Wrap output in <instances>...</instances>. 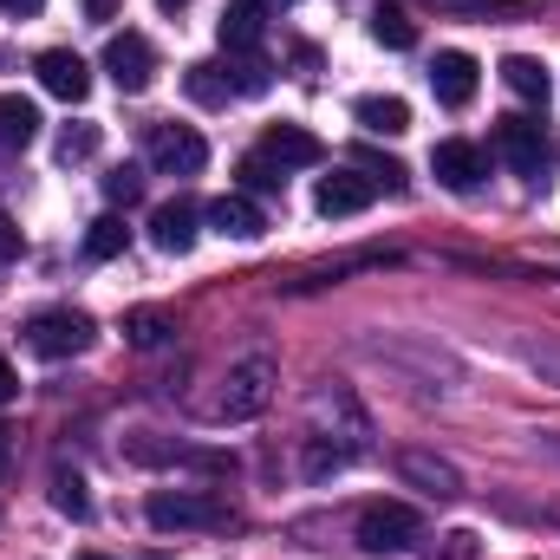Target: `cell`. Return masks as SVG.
<instances>
[{
    "label": "cell",
    "mask_w": 560,
    "mask_h": 560,
    "mask_svg": "<svg viewBox=\"0 0 560 560\" xmlns=\"http://www.w3.org/2000/svg\"><path fill=\"white\" fill-rule=\"evenodd\" d=\"M261 156H268L280 176H287V170H313L326 150H319V138H313V131H300V125H275V131L261 138Z\"/></svg>",
    "instance_id": "15"
},
{
    "label": "cell",
    "mask_w": 560,
    "mask_h": 560,
    "mask_svg": "<svg viewBox=\"0 0 560 560\" xmlns=\"http://www.w3.org/2000/svg\"><path fill=\"white\" fill-rule=\"evenodd\" d=\"M143 515H150V528L156 535H222V528H235V509L215 495V489H156L150 502H143Z\"/></svg>",
    "instance_id": "1"
},
{
    "label": "cell",
    "mask_w": 560,
    "mask_h": 560,
    "mask_svg": "<svg viewBox=\"0 0 560 560\" xmlns=\"http://www.w3.org/2000/svg\"><path fill=\"white\" fill-rule=\"evenodd\" d=\"M502 85H509L515 98H535V105H548V92H555V79H548V66H541V59H528V52H515V59H502Z\"/></svg>",
    "instance_id": "20"
},
{
    "label": "cell",
    "mask_w": 560,
    "mask_h": 560,
    "mask_svg": "<svg viewBox=\"0 0 560 560\" xmlns=\"http://www.w3.org/2000/svg\"><path fill=\"white\" fill-rule=\"evenodd\" d=\"M398 476H405V482H418L423 495H436V502L463 495L456 463H443V456H430V450H398Z\"/></svg>",
    "instance_id": "12"
},
{
    "label": "cell",
    "mask_w": 560,
    "mask_h": 560,
    "mask_svg": "<svg viewBox=\"0 0 560 560\" xmlns=\"http://www.w3.org/2000/svg\"><path fill=\"white\" fill-rule=\"evenodd\" d=\"M20 255V229H13V215L0 209V261H13Z\"/></svg>",
    "instance_id": "32"
},
{
    "label": "cell",
    "mask_w": 560,
    "mask_h": 560,
    "mask_svg": "<svg viewBox=\"0 0 560 560\" xmlns=\"http://www.w3.org/2000/svg\"><path fill=\"white\" fill-rule=\"evenodd\" d=\"M125 456H131V463H163V469H196V476H235V456H229V450H196V443H150V436H131Z\"/></svg>",
    "instance_id": "5"
},
{
    "label": "cell",
    "mask_w": 560,
    "mask_h": 560,
    "mask_svg": "<svg viewBox=\"0 0 560 560\" xmlns=\"http://www.w3.org/2000/svg\"><path fill=\"white\" fill-rule=\"evenodd\" d=\"M261 26H268V7H261V0H229V13H222V46H229V52H255V46H261Z\"/></svg>",
    "instance_id": "17"
},
{
    "label": "cell",
    "mask_w": 560,
    "mask_h": 560,
    "mask_svg": "<svg viewBox=\"0 0 560 560\" xmlns=\"http://www.w3.org/2000/svg\"><path fill=\"white\" fill-rule=\"evenodd\" d=\"M275 385H280V372H275V359H242L229 378H222V398H215V418H229V423H242V418H261L268 405H275Z\"/></svg>",
    "instance_id": "2"
},
{
    "label": "cell",
    "mask_w": 560,
    "mask_h": 560,
    "mask_svg": "<svg viewBox=\"0 0 560 560\" xmlns=\"http://www.w3.org/2000/svg\"><path fill=\"white\" fill-rule=\"evenodd\" d=\"M555 450H560V443H555Z\"/></svg>",
    "instance_id": "40"
},
{
    "label": "cell",
    "mask_w": 560,
    "mask_h": 560,
    "mask_svg": "<svg viewBox=\"0 0 560 560\" xmlns=\"http://www.w3.org/2000/svg\"><path fill=\"white\" fill-rule=\"evenodd\" d=\"M222 79H229V92H242V98H261V92H268V59H255V52H235V59L222 66Z\"/></svg>",
    "instance_id": "23"
},
{
    "label": "cell",
    "mask_w": 560,
    "mask_h": 560,
    "mask_svg": "<svg viewBox=\"0 0 560 560\" xmlns=\"http://www.w3.org/2000/svg\"><path fill=\"white\" fill-rule=\"evenodd\" d=\"M112 255H125V222L118 215H98L85 229V261H112Z\"/></svg>",
    "instance_id": "25"
},
{
    "label": "cell",
    "mask_w": 560,
    "mask_h": 560,
    "mask_svg": "<svg viewBox=\"0 0 560 560\" xmlns=\"http://www.w3.org/2000/svg\"><path fill=\"white\" fill-rule=\"evenodd\" d=\"M170 332H176V319H170V313H156V306H138V313H125V339H131L138 352H156Z\"/></svg>",
    "instance_id": "22"
},
{
    "label": "cell",
    "mask_w": 560,
    "mask_h": 560,
    "mask_svg": "<svg viewBox=\"0 0 560 560\" xmlns=\"http://www.w3.org/2000/svg\"><path fill=\"white\" fill-rule=\"evenodd\" d=\"M39 138V105L20 92H0V150H26Z\"/></svg>",
    "instance_id": "18"
},
{
    "label": "cell",
    "mask_w": 560,
    "mask_h": 560,
    "mask_svg": "<svg viewBox=\"0 0 560 560\" xmlns=\"http://www.w3.org/2000/svg\"><path fill=\"white\" fill-rule=\"evenodd\" d=\"M411 541H423L418 509H405V502H372V509H359V548H372V555H405Z\"/></svg>",
    "instance_id": "3"
},
{
    "label": "cell",
    "mask_w": 560,
    "mask_h": 560,
    "mask_svg": "<svg viewBox=\"0 0 560 560\" xmlns=\"http://www.w3.org/2000/svg\"><path fill=\"white\" fill-rule=\"evenodd\" d=\"M13 392H20V372H13V365H7V352H0V405H7Z\"/></svg>",
    "instance_id": "33"
},
{
    "label": "cell",
    "mask_w": 560,
    "mask_h": 560,
    "mask_svg": "<svg viewBox=\"0 0 560 560\" xmlns=\"http://www.w3.org/2000/svg\"><path fill=\"white\" fill-rule=\"evenodd\" d=\"M528 365H541L548 378H560V346H528Z\"/></svg>",
    "instance_id": "31"
},
{
    "label": "cell",
    "mask_w": 560,
    "mask_h": 560,
    "mask_svg": "<svg viewBox=\"0 0 560 560\" xmlns=\"http://www.w3.org/2000/svg\"><path fill=\"white\" fill-rule=\"evenodd\" d=\"M52 509L72 515V522L92 515V495H85V476H79V469H52Z\"/></svg>",
    "instance_id": "24"
},
{
    "label": "cell",
    "mask_w": 560,
    "mask_h": 560,
    "mask_svg": "<svg viewBox=\"0 0 560 560\" xmlns=\"http://www.w3.org/2000/svg\"><path fill=\"white\" fill-rule=\"evenodd\" d=\"M85 560H105V555H85Z\"/></svg>",
    "instance_id": "39"
},
{
    "label": "cell",
    "mask_w": 560,
    "mask_h": 560,
    "mask_svg": "<svg viewBox=\"0 0 560 560\" xmlns=\"http://www.w3.org/2000/svg\"><path fill=\"white\" fill-rule=\"evenodd\" d=\"M189 98H196V105H229L222 66H189Z\"/></svg>",
    "instance_id": "26"
},
{
    "label": "cell",
    "mask_w": 560,
    "mask_h": 560,
    "mask_svg": "<svg viewBox=\"0 0 560 560\" xmlns=\"http://www.w3.org/2000/svg\"><path fill=\"white\" fill-rule=\"evenodd\" d=\"M138 170H112V176H105V196H112V202H138Z\"/></svg>",
    "instance_id": "29"
},
{
    "label": "cell",
    "mask_w": 560,
    "mask_h": 560,
    "mask_svg": "<svg viewBox=\"0 0 560 560\" xmlns=\"http://www.w3.org/2000/svg\"><path fill=\"white\" fill-rule=\"evenodd\" d=\"M495 156H502L515 176H541L548 156H555V143H548V131H541L535 118H502V125H495Z\"/></svg>",
    "instance_id": "6"
},
{
    "label": "cell",
    "mask_w": 560,
    "mask_h": 560,
    "mask_svg": "<svg viewBox=\"0 0 560 560\" xmlns=\"http://www.w3.org/2000/svg\"><path fill=\"white\" fill-rule=\"evenodd\" d=\"M105 72H112L118 92H150V79H156V46H150L143 33H112V39H105Z\"/></svg>",
    "instance_id": "7"
},
{
    "label": "cell",
    "mask_w": 560,
    "mask_h": 560,
    "mask_svg": "<svg viewBox=\"0 0 560 560\" xmlns=\"http://www.w3.org/2000/svg\"><path fill=\"white\" fill-rule=\"evenodd\" d=\"M443 541H450V548H443V555H430V560H476V555H482V548H476V535H443Z\"/></svg>",
    "instance_id": "30"
},
{
    "label": "cell",
    "mask_w": 560,
    "mask_h": 560,
    "mask_svg": "<svg viewBox=\"0 0 560 560\" xmlns=\"http://www.w3.org/2000/svg\"><path fill=\"white\" fill-rule=\"evenodd\" d=\"M372 196H378V183L365 176V170H332V176H319V189H313V209L319 215H359V209H372Z\"/></svg>",
    "instance_id": "10"
},
{
    "label": "cell",
    "mask_w": 560,
    "mask_h": 560,
    "mask_svg": "<svg viewBox=\"0 0 560 560\" xmlns=\"http://www.w3.org/2000/svg\"><path fill=\"white\" fill-rule=\"evenodd\" d=\"M39 7H46V0H0V13H20V20H33Z\"/></svg>",
    "instance_id": "35"
},
{
    "label": "cell",
    "mask_w": 560,
    "mask_h": 560,
    "mask_svg": "<svg viewBox=\"0 0 560 560\" xmlns=\"http://www.w3.org/2000/svg\"><path fill=\"white\" fill-rule=\"evenodd\" d=\"M242 183H248V189H280V170L261 156V150H255V156L242 163Z\"/></svg>",
    "instance_id": "28"
},
{
    "label": "cell",
    "mask_w": 560,
    "mask_h": 560,
    "mask_svg": "<svg viewBox=\"0 0 560 560\" xmlns=\"http://www.w3.org/2000/svg\"><path fill=\"white\" fill-rule=\"evenodd\" d=\"M156 7H163V13H176V7H189V0H156Z\"/></svg>",
    "instance_id": "37"
},
{
    "label": "cell",
    "mask_w": 560,
    "mask_h": 560,
    "mask_svg": "<svg viewBox=\"0 0 560 560\" xmlns=\"http://www.w3.org/2000/svg\"><path fill=\"white\" fill-rule=\"evenodd\" d=\"M352 118H359L372 138H405V131H411V105H405V98H359Z\"/></svg>",
    "instance_id": "19"
},
{
    "label": "cell",
    "mask_w": 560,
    "mask_h": 560,
    "mask_svg": "<svg viewBox=\"0 0 560 560\" xmlns=\"http://www.w3.org/2000/svg\"><path fill=\"white\" fill-rule=\"evenodd\" d=\"M196 222H202V209L176 196V202H163V209L150 215V242H156L163 255H189V248H196Z\"/></svg>",
    "instance_id": "14"
},
{
    "label": "cell",
    "mask_w": 560,
    "mask_h": 560,
    "mask_svg": "<svg viewBox=\"0 0 560 560\" xmlns=\"http://www.w3.org/2000/svg\"><path fill=\"white\" fill-rule=\"evenodd\" d=\"M92 150H98V131H92V125H72V131L59 138V163H85Z\"/></svg>",
    "instance_id": "27"
},
{
    "label": "cell",
    "mask_w": 560,
    "mask_h": 560,
    "mask_svg": "<svg viewBox=\"0 0 560 560\" xmlns=\"http://www.w3.org/2000/svg\"><path fill=\"white\" fill-rule=\"evenodd\" d=\"M150 163L163 176H196L209 163V143H202V131H189V125H156L150 131Z\"/></svg>",
    "instance_id": "8"
},
{
    "label": "cell",
    "mask_w": 560,
    "mask_h": 560,
    "mask_svg": "<svg viewBox=\"0 0 560 560\" xmlns=\"http://www.w3.org/2000/svg\"><path fill=\"white\" fill-rule=\"evenodd\" d=\"M118 7H125V0H85V20H112Z\"/></svg>",
    "instance_id": "34"
},
{
    "label": "cell",
    "mask_w": 560,
    "mask_h": 560,
    "mask_svg": "<svg viewBox=\"0 0 560 560\" xmlns=\"http://www.w3.org/2000/svg\"><path fill=\"white\" fill-rule=\"evenodd\" d=\"M7 456H13V443H7V423H0V469H7Z\"/></svg>",
    "instance_id": "36"
},
{
    "label": "cell",
    "mask_w": 560,
    "mask_h": 560,
    "mask_svg": "<svg viewBox=\"0 0 560 560\" xmlns=\"http://www.w3.org/2000/svg\"><path fill=\"white\" fill-rule=\"evenodd\" d=\"M33 72H39V85H46L52 98H66V105H79V98L92 92V66H85L79 52H66V46L39 52V59H33Z\"/></svg>",
    "instance_id": "11"
},
{
    "label": "cell",
    "mask_w": 560,
    "mask_h": 560,
    "mask_svg": "<svg viewBox=\"0 0 560 560\" xmlns=\"http://www.w3.org/2000/svg\"><path fill=\"white\" fill-rule=\"evenodd\" d=\"M261 7H287V0H261Z\"/></svg>",
    "instance_id": "38"
},
{
    "label": "cell",
    "mask_w": 560,
    "mask_h": 560,
    "mask_svg": "<svg viewBox=\"0 0 560 560\" xmlns=\"http://www.w3.org/2000/svg\"><path fill=\"white\" fill-rule=\"evenodd\" d=\"M209 222H215L229 242H255V235L268 229V215H261V209H255V196H242V189L215 196V202H209Z\"/></svg>",
    "instance_id": "16"
},
{
    "label": "cell",
    "mask_w": 560,
    "mask_h": 560,
    "mask_svg": "<svg viewBox=\"0 0 560 560\" xmlns=\"http://www.w3.org/2000/svg\"><path fill=\"white\" fill-rule=\"evenodd\" d=\"M430 170H436V183L443 189H456V196H469L482 176H489V156H482V143H463V138H443L430 150Z\"/></svg>",
    "instance_id": "9"
},
{
    "label": "cell",
    "mask_w": 560,
    "mask_h": 560,
    "mask_svg": "<svg viewBox=\"0 0 560 560\" xmlns=\"http://www.w3.org/2000/svg\"><path fill=\"white\" fill-rule=\"evenodd\" d=\"M26 346H33L39 359H72V352L92 346V319H85V313H66V306L33 313V319H26Z\"/></svg>",
    "instance_id": "4"
},
{
    "label": "cell",
    "mask_w": 560,
    "mask_h": 560,
    "mask_svg": "<svg viewBox=\"0 0 560 560\" xmlns=\"http://www.w3.org/2000/svg\"><path fill=\"white\" fill-rule=\"evenodd\" d=\"M430 92H436V105H469L476 98V59L469 52H436L430 59Z\"/></svg>",
    "instance_id": "13"
},
{
    "label": "cell",
    "mask_w": 560,
    "mask_h": 560,
    "mask_svg": "<svg viewBox=\"0 0 560 560\" xmlns=\"http://www.w3.org/2000/svg\"><path fill=\"white\" fill-rule=\"evenodd\" d=\"M372 39L392 46V52H411V46H418V20H411L405 7L385 0V7H372Z\"/></svg>",
    "instance_id": "21"
}]
</instances>
